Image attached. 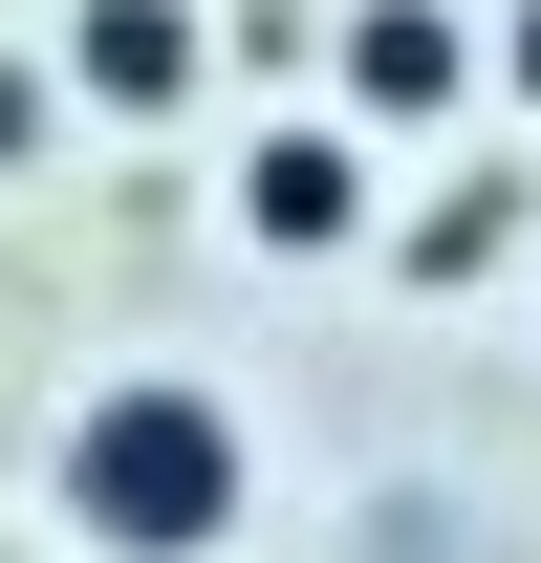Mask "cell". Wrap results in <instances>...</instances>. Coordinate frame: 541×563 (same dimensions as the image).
I'll return each mask as SVG.
<instances>
[{
	"label": "cell",
	"instance_id": "cell-4",
	"mask_svg": "<svg viewBox=\"0 0 541 563\" xmlns=\"http://www.w3.org/2000/svg\"><path fill=\"white\" fill-rule=\"evenodd\" d=\"M66 87L152 131V109H196V87H217V22H196V0H66Z\"/></svg>",
	"mask_w": 541,
	"mask_h": 563
},
{
	"label": "cell",
	"instance_id": "cell-7",
	"mask_svg": "<svg viewBox=\"0 0 541 563\" xmlns=\"http://www.w3.org/2000/svg\"><path fill=\"white\" fill-rule=\"evenodd\" d=\"M498 87H520V109H541V0H520V22H498Z\"/></svg>",
	"mask_w": 541,
	"mask_h": 563
},
{
	"label": "cell",
	"instance_id": "cell-3",
	"mask_svg": "<svg viewBox=\"0 0 541 563\" xmlns=\"http://www.w3.org/2000/svg\"><path fill=\"white\" fill-rule=\"evenodd\" d=\"M476 66H498V44H476L455 0H346V22H325V87H346V131H368V152H390V131H455Z\"/></svg>",
	"mask_w": 541,
	"mask_h": 563
},
{
	"label": "cell",
	"instance_id": "cell-6",
	"mask_svg": "<svg viewBox=\"0 0 541 563\" xmlns=\"http://www.w3.org/2000/svg\"><path fill=\"white\" fill-rule=\"evenodd\" d=\"M44 131H66V66H0V174H22Z\"/></svg>",
	"mask_w": 541,
	"mask_h": 563
},
{
	"label": "cell",
	"instance_id": "cell-2",
	"mask_svg": "<svg viewBox=\"0 0 541 563\" xmlns=\"http://www.w3.org/2000/svg\"><path fill=\"white\" fill-rule=\"evenodd\" d=\"M239 239H261V261H346V239H390V152L346 131V109L239 131Z\"/></svg>",
	"mask_w": 541,
	"mask_h": 563
},
{
	"label": "cell",
	"instance_id": "cell-5",
	"mask_svg": "<svg viewBox=\"0 0 541 563\" xmlns=\"http://www.w3.org/2000/svg\"><path fill=\"white\" fill-rule=\"evenodd\" d=\"M498 261H520V196H498V174H433V196L390 217V282H433V303L498 282Z\"/></svg>",
	"mask_w": 541,
	"mask_h": 563
},
{
	"label": "cell",
	"instance_id": "cell-1",
	"mask_svg": "<svg viewBox=\"0 0 541 563\" xmlns=\"http://www.w3.org/2000/svg\"><path fill=\"white\" fill-rule=\"evenodd\" d=\"M239 498H261V455H239V412L196 368H109L66 412V542L87 563H217Z\"/></svg>",
	"mask_w": 541,
	"mask_h": 563
}]
</instances>
